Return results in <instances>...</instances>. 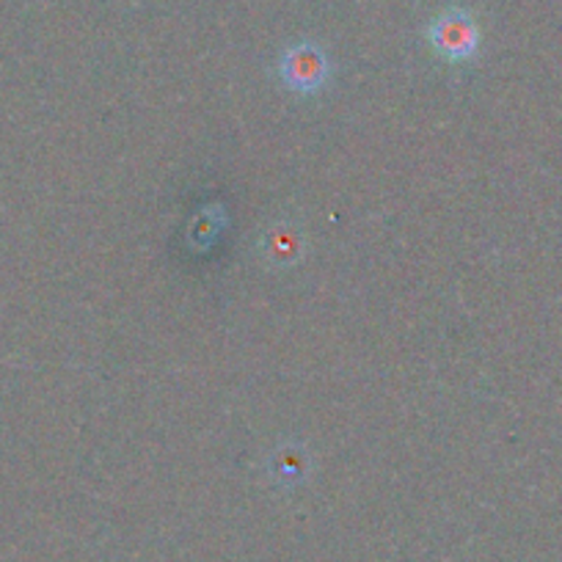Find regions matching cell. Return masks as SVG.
I'll list each match as a JSON object with an SVG mask.
<instances>
[{"mask_svg":"<svg viewBox=\"0 0 562 562\" xmlns=\"http://www.w3.org/2000/svg\"><path fill=\"white\" fill-rule=\"evenodd\" d=\"M328 72H331V64H328L326 50L317 47L315 42H299L281 53L279 75L281 83L290 91L315 94L328 83Z\"/></svg>","mask_w":562,"mask_h":562,"instance_id":"6da1fadb","label":"cell"},{"mask_svg":"<svg viewBox=\"0 0 562 562\" xmlns=\"http://www.w3.org/2000/svg\"><path fill=\"white\" fill-rule=\"evenodd\" d=\"M428 40L434 50L447 61H469L480 47V29L463 9H447L430 23Z\"/></svg>","mask_w":562,"mask_h":562,"instance_id":"7a4b0ae2","label":"cell"}]
</instances>
